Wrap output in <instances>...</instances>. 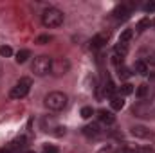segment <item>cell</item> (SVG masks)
<instances>
[{
    "instance_id": "cell-1",
    "label": "cell",
    "mask_w": 155,
    "mask_h": 153,
    "mask_svg": "<svg viewBox=\"0 0 155 153\" xmlns=\"http://www.w3.org/2000/svg\"><path fill=\"white\" fill-rule=\"evenodd\" d=\"M63 20H65V15H63L58 7H47V9H43V13H41V24H43L45 27H49V29L60 27V25L63 24Z\"/></svg>"
},
{
    "instance_id": "cell-2",
    "label": "cell",
    "mask_w": 155,
    "mask_h": 153,
    "mask_svg": "<svg viewBox=\"0 0 155 153\" xmlns=\"http://www.w3.org/2000/svg\"><path fill=\"white\" fill-rule=\"evenodd\" d=\"M43 103H45V106H47L49 110H52V112H60V110H63V108L69 105V97H67V94L54 90V92H49V94L45 96Z\"/></svg>"
},
{
    "instance_id": "cell-3",
    "label": "cell",
    "mask_w": 155,
    "mask_h": 153,
    "mask_svg": "<svg viewBox=\"0 0 155 153\" xmlns=\"http://www.w3.org/2000/svg\"><path fill=\"white\" fill-rule=\"evenodd\" d=\"M31 85H33L31 77H20V79L15 83V86L11 88L9 97H11V99H24V97L31 92Z\"/></svg>"
},
{
    "instance_id": "cell-4",
    "label": "cell",
    "mask_w": 155,
    "mask_h": 153,
    "mask_svg": "<svg viewBox=\"0 0 155 153\" xmlns=\"http://www.w3.org/2000/svg\"><path fill=\"white\" fill-rule=\"evenodd\" d=\"M51 67H52V58L45 56V54L36 56L35 61H33V72H35V76H38V77L51 74Z\"/></svg>"
},
{
    "instance_id": "cell-5",
    "label": "cell",
    "mask_w": 155,
    "mask_h": 153,
    "mask_svg": "<svg viewBox=\"0 0 155 153\" xmlns=\"http://www.w3.org/2000/svg\"><path fill=\"white\" fill-rule=\"evenodd\" d=\"M71 70V61L67 58H56L52 60V67H51V74L54 77H61L65 76Z\"/></svg>"
},
{
    "instance_id": "cell-6",
    "label": "cell",
    "mask_w": 155,
    "mask_h": 153,
    "mask_svg": "<svg viewBox=\"0 0 155 153\" xmlns=\"http://www.w3.org/2000/svg\"><path fill=\"white\" fill-rule=\"evenodd\" d=\"M25 137H18V139H15V141H11L5 148H2L0 153H20L24 151V148H25Z\"/></svg>"
},
{
    "instance_id": "cell-7",
    "label": "cell",
    "mask_w": 155,
    "mask_h": 153,
    "mask_svg": "<svg viewBox=\"0 0 155 153\" xmlns=\"http://www.w3.org/2000/svg\"><path fill=\"white\" fill-rule=\"evenodd\" d=\"M132 135L134 137H137V139H153V132L150 130V128H146V126H141V124H137V126H132Z\"/></svg>"
},
{
    "instance_id": "cell-8",
    "label": "cell",
    "mask_w": 155,
    "mask_h": 153,
    "mask_svg": "<svg viewBox=\"0 0 155 153\" xmlns=\"http://www.w3.org/2000/svg\"><path fill=\"white\" fill-rule=\"evenodd\" d=\"M83 135H87V137H90V139H96V137H99V135H101L99 124H96V122H92V124H87V126L83 128Z\"/></svg>"
},
{
    "instance_id": "cell-9",
    "label": "cell",
    "mask_w": 155,
    "mask_h": 153,
    "mask_svg": "<svg viewBox=\"0 0 155 153\" xmlns=\"http://www.w3.org/2000/svg\"><path fill=\"white\" fill-rule=\"evenodd\" d=\"M97 119H99L101 122H105V124H114V122H116V115L112 114L110 110H105V108H101V110L97 112Z\"/></svg>"
},
{
    "instance_id": "cell-10",
    "label": "cell",
    "mask_w": 155,
    "mask_h": 153,
    "mask_svg": "<svg viewBox=\"0 0 155 153\" xmlns=\"http://www.w3.org/2000/svg\"><path fill=\"white\" fill-rule=\"evenodd\" d=\"M107 40H108V34H96L94 38L90 40V49H92V50L101 49V47L107 43Z\"/></svg>"
},
{
    "instance_id": "cell-11",
    "label": "cell",
    "mask_w": 155,
    "mask_h": 153,
    "mask_svg": "<svg viewBox=\"0 0 155 153\" xmlns=\"http://www.w3.org/2000/svg\"><path fill=\"white\" fill-rule=\"evenodd\" d=\"M114 16H116L117 20H126L128 18V15H130V7L128 5H124V4H121V5H117L116 9H114V13H112Z\"/></svg>"
},
{
    "instance_id": "cell-12",
    "label": "cell",
    "mask_w": 155,
    "mask_h": 153,
    "mask_svg": "<svg viewBox=\"0 0 155 153\" xmlns=\"http://www.w3.org/2000/svg\"><path fill=\"white\" fill-rule=\"evenodd\" d=\"M132 69H134V72H137V74H141V76H146V74H148V65H146L143 60H137Z\"/></svg>"
},
{
    "instance_id": "cell-13",
    "label": "cell",
    "mask_w": 155,
    "mask_h": 153,
    "mask_svg": "<svg viewBox=\"0 0 155 153\" xmlns=\"http://www.w3.org/2000/svg\"><path fill=\"white\" fill-rule=\"evenodd\" d=\"M29 58H31V50L29 49H22V50L16 52V58L15 60H16V63H25Z\"/></svg>"
},
{
    "instance_id": "cell-14",
    "label": "cell",
    "mask_w": 155,
    "mask_h": 153,
    "mask_svg": "<svg viewBox=\"0 0 155 153\" xmlns=\"http://www.w3.org/2000/svg\"><path fill=\"white\" fill-rule=\"evenodd\" d=\"M134 36V31L132 29H124L121 34H119V40H117V43H123V45H128V41L132 40Z\"/></svg>"
},
{
    "instance_id": "cell-15",
    "label": "cell",
    "mask_w": 155,
    "mask_h": 153,
    "mask_svg": "<svg viewBox=\"0 0 155 153\" xmlns=\"http://www.w3.org/2000/svg\"><path fill=\"white\" fill-rule=\"evenodd\" d=\"M110 106H112V110H123V106H124V99L121 97V96H114L112 99H110Z\"/></svg>"
},
{
    "instance_id": "cell-16",
    "label": "cell",
    "mask_w": 155,
    "mask_h": 153,
    "mask_svg": "<svg viewBox=\"0 0 155 153\" xmlns=\"http://www.w3.org/2000/svg\"><path fill=\"white\" fill-rule=\"evenodd\" d=\"M132 92H134V85H132V83H123V85L119 86V96H121V97L130 96Z\"/></svg>"
},
{
    "instance_id": "cell-17",
    "label": "cell",
    "mask_w": 155,
    "mask_h": 153,
    "mask_svg": "<svg viewBox=\"0 0 155 153\" xmlns=\"http://www.w3.org/2000/svg\"><path fill=\"white\" fill-rule=\"evenodd\" d=\"M148 92H150V86L143 83V85H139V86H137V90H135V96H137L139 99H144V97L148 96Z\"/></svg>"
},
{
    "instance_id": "cell-18",
    "label": "cell",
    "mask_w": 155,
    "mask_h": 153,
    "mask_svg": "<svg viewBox=\"0 0 155 153\" xmlns=\"http://www.w3.org/2000/svg\"><path fill=\"white\" fill-rule=\"evenodd\" d=\"M146 65H155V52L153 50H148V52H143V58H141Z\"/></svg>"
},
{
    "instance_id": "cell-19",
    "label": "cell",
    "mask_w": 155,
    "mask_h": 153,
    "mask_svg": "<svg viewBox=\"0 0 155 153\" xmlns=\"http://www.w3.org/2000/svg\"><path fill=\"white\" fill-rule=\"evenodd\" d=\"M126 52H128V45H123V43H116V54L117 56H126Z\"/></svg>"
},
{
    "instance_id": "cell-20",
    "label": "cell",
    "mask_w": 155,
    "mask_h": 153,
    "mask_svg": "<svg viewBox=\"0 0 155 153\" xmlns=\"http://www.w3.org/2000/svg\"><path fill=\"white\" fill-rule=\"evenodd\" d=\"M117 76L121 77V79H128V77L132 76V72H130L126 67H119V69H117Z\"/></svg>"
},
{
    "instance_id": "cell-21",
    "label": "cell",
    "mask_w": 155,
    "mask_h": 153,
    "mask_svg": "<svg viewBox=\"0 0 155 153\" xmlns=\"http://www.w3.org/2000/svg\"><path fill=\"white\" fill-rule=\"evenodd\" d=\"M0 56H2V58H9V56H13V49H11L9 45H2V47H0Z\"/></svg>"
},
{
    "instance_id": "cell-22",
    "label": "cell",
    "mask_w": 155,
    "mask_h": 153,
    "mask_svg": "<svg viewBox=\"0 0 155 153\" xmlns=\"http://www.w3.org/2000/svg\"><path fill=\"white\" fill-rule=\"evenodd\" d=\"M92 115H94L92 106H83V108H81V117H83V119H90Z\"/></svg>"
},
{
    "instance_id": "cell-23",
    "label": "cell",
    "mask_w": 155,
    "mask_h": 153,
    "mask_svg": "<svg viewBox=\"0 0 155 153\" xmlns=\"http://www.w3.org/2000/svg\"><path fill=\"white\" fill-rule=\"evenodd\" d=\"M150 24H152L150 18H143V20H139V24H137V31H144Z\"/></svg>"
},
{
    "instance_id": "cell-24",
    "label": "cell",
    "mask_w": 155,
    "mask_h": 153,
    "mask_svg": "<svg viewBox=\"0 0 155 153\" xmlns=\"http://www.w3.org/2000/svg\"><path fill=\"white\" fill-rule=\"evenodd\" d=\"M105 92H107L108 96H112V97H114V94H116V86H114V83H112L110 79L107 81V86H105Z\"/></svg>"
},
{
    "instance_id": "cell-25",
    "label": "cell",
    "mask_w": 155,
    "mask_h": 153,
    "mask_svg": "<svg viewBox=\"0 0 155 153\" xmlns=\"http://www.w3.org/2000/svg\"><path fill=\"white\" fill-rule=\"evenodd\" d=\"M51 40H52V36H49V34H41V36L36 38V43H40V45H47Z\"/></svg>"
},
{
    "instance_id": "cell-26",
    "label": "cell",
    "mask_w": 155,
    "mask_h": 153,
    "mask_svg": "<svg viewBox=\"0 0 155 153\" xmlns=\"http://www.w3.org/2000/svg\"><path fill=\"white\" fill-rule=\"evenodd\" d=\"M41 153H60V150H58L56 146H52V144H45Z\"/></svg>"
},
{
    "instance_id": "cell-27",
    "label": "cell",
    "mask_w": 155,
    "mask_h": 153,
    "mask_svg": "<svg viewBox=\"0 0 155 153\" xmlns=\"http://www.w3.org/2000/svg\"><path fill=\"white\" fill-rule=\"evenodd\" d=\"M143 9H144L146 13H153V11H155V4H144V5H143Z\"/></svg>"
},
{
    "instance_id": "cell-28",
    "label": "cell",
    "mask_w": 155,
    "mask_h": 153,
    "mask_svg": "<svg viewBox=\"0 0 155 153\" xmlns=\"http://www.w3.org/2000/svg\"><path fill=\"white\" fill-rule=\"evenodd\" d=\"M2 72H4V67H2V63H0V74H2Z\"/></svg>"
},
{
    "instance_id": "cell-29",
    "label": "cell",
    "mask_w": 155,
    "mask_h": 153,
    "mask_svg": "<svg viewBox=\"0 0 155 153\" xmlns=\"http://www.w3.org/2000/svg\"><path fill=\"white\" fill-rule=\"evenodd\" d=\"M25 153H36V151H33V150H29V151H25Z\"/></svg>"
}]
</instances>
